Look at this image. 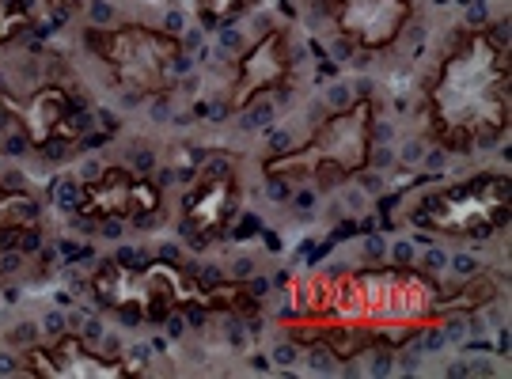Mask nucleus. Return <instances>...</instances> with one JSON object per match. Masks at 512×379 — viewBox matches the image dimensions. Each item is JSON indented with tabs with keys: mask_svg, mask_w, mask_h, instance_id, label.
<instances>
[{
	"mask_svg": "<svg viewBox=\"0 0 512 379\" xmlns=\"http://www.w3.org/2000/svg\"><path fill=\"white\" fill-rule=\"evenodd\" d=\"M425 118L444 148L490 145L512 122L509 46L490 31H459L425 88Z\"/></svg>",
	"mask_w": 512,
	"mask_h": 379,
	"instance_id": "obj_1",
	"label": "nucleus"
},
{
	"mask_svg": "<svg viewBox=\"0 0 512 379\" xmlns=\"http://www.w3.org/2000/svg\"><path fill=\"white\" fill-rule=\"evenodd\" d=\"M433 311L437 292L414 273H357L327 285L323 323H296L315 330H289L296 338H319L338 357H349L368 345H395L418 334L433 319Z\"/></svg>",
	"mask_w": 512,
	"mask_h": 379,
	"instance_id": "obj_2",
	"label": "nucleus"
},
{
	"mask_svg": "<svg viewBox=\"0 0 512 379\" xmlns=\"http://www.w3.org/2000/svg\"><path fill=\"white\" fill-rule=\"evenodd\" d=\"M372 133H376V103L353 99L349 107L330 114L323 126L311 133L296 152H281L266 160V175L274 179H315L342 182L349 175H361L372 160Z\"/></svg>",
	"mask_w": 512,
	"mask_h": 379,
	"instance_id": "obj_3",
	"label": "nucleus"
},
{
	"mask_svg": "<svg viewBox=\"0 0 512 379\" xmlns=\"http://www.w3.org/2000/svg\"><path fill=\"white\" fill-rule=\"evenodd\" d=\"M84 42L88 54L114 76V84L133 95H164L183 73V42L145 23L88 27Z\"/></svg>",
	"mask_w": 512,
	"mask_h": 379,
	"instance_id": "obj_4",
	"label": "nucleus"
},
{
	"mask_svg": "<svg viewBox=\"0 0 512 379\" xmlns=\"http://www.w3.org/2000/svg\"><path fill=\"white\" fill-rule=\"evenodd\" d=\"M92 292L110 311H122V315L145 319V323H160L171 311L205 304V292L198 289V281L186 277L171 262H148V266L107 262L95 270Z\"/></svg>",
	"mask_w": 512,
	"mask_h": 379,
	"instance_id": "obj_5",
	"label": "nucleus"
},
{
	"mask_svg": "<svg viewBox=\"0 0 512 379\" xmlns=\"http://www.w3.org/2000/svg\"><path fill=\"white\" fill-rule=\"evenodd\" d=\"M414 220L429 232L456 235V239H482L509 220V179L482 175L475 182L452 186V190L425 201Z\"/></svg>",
	"mask_w": 512,
	"mask_h": 379,
	"instance_id": "obj_6",
	"label": "nucleus"
},
{
	"mask_svg": "<svg viewBox=\"0 0 512 379\" xmlns=\"http://www.w3.org/2000/svg\"><path fill=\"white\" fill-rule=\"evenodd\" d=\"M0 107L12 114L23 141L31 148H46L54 141H76L84 129V107L65 84H38L27 95L0 91Z\"/></svg>",
	"mask_w": 512,
	"mask_h": 379,
	"instance_id": "obj_7",
	"label": "nucleus"
},
{
	"mask_svg": "<svg viewBox=\"0 0 512 379\" xmlns=\"http://www.w3.org/2000/svg\"><path fill=\"white\" fill-rule=\"evenodd\" d=\"M156 209H160L156 182L129 171V167L99 171L76 194V213L88 220H145Z\"/></svg>",
	"mask_w": 512,
	"mask_h": 379,
	"instance_id": "obj_8",
	"label": "nucleus"
},
{
	"mask_svg": "<svg viewBox=\"0 0 512 379\" xmlns=\"http://www.w3.org/2000/svg\"><path fill=\"white\" fill-rule=\"evenodd\" d=\"M330 19L349 46L380 54L391 50L414 19L410 0H330Z\"/></svg>",
	"mask_w": 512,
	"mask_h": 379,
	"instance_id": "obj_9",
	"label": "nucleus"
},
{
	"mask_svg": "<svg viewBox=\"0 0 512 379\" xmlns=\"http://www.w3.org/2000/svg\"><path fill=\"white\" fill-rule=\"evenodd\" d=\"M289 84H293V42L281 27H274L236 61L232 110H247L255 99L270 91H285Z\"/></svg>",
	"mask_w": 512,
	"mask_h": 379,
	"instance_id": "obj_10",
	"label": "nucleus"
},
{
	"mask_svg": "<svg viewBox=\"0 0 512 379\" xmlns=\"http://www.w3.org/2000/svg\"><path fill=\"white\" fill-rule=\"evenodd\" d=\"M23 372L38 379H118V376H137L141 364L118 361V357H99L80 338L61 334L57 342L27 349Z\"/></svg>",
	"mask_w": 512,
	"mask_h": 379,
	"instance_id": "obj_11",
	"label": "nucleus"
},
{
	"mask_svg": "<svg viewBox=\"0 0 512 379\" xmlns=\"http://www.w3.org/2000/svg\"><path fill=\"white\" fill-rule=\"evenodd\" d=\"M239 175L236 171H213L205 179L194 182V190L183 201V232L194 243H213L232 228L239 213Z\"/></svg>",
	"mask_w": 512,
	"mask_h": 379,
	"instance_id": "obj_12",
	"label": "nucleus"
},
{
	"mask_svg": "<svg viewBox=\"0 0 512 379\" xmlns=\"http://www.w3.org/2000/svg\"><path fill=\"white\" fill-rule=\"evenodd\" d=\"M38 220V205L19 190H8L0 182V232H19Z\"/></svg>",
	"mask_w": 512,
	"mask_h": 379,
	"instance_id": "obj_13",
	"label": "nucleus"
},
{
	"mask_svg": "<svg viewBox=\"0 0 512 379\" xmlns=\"http://www.w3.org/2000/svg\"><path fill=\"white\" fill-rule=\"evenodd\" d=\"M31 8H27V0H0V46H8V42H16L23 31H31Z\"/></svg>",
	"mask_w": 512,
	"mask_h": 379,
	"instance_id": "obj_14",
	"label": "nucleus"
},
{
	"mask_svg": "<svg viewBox=\"0 0 512 379\" xmlns=\"http://www.w3.org/2000/svg\"><path fill=\"white\" fill-rule=\"evenodd\" d=\"M258 0H194L198 19L205 27H224L228 19H239L243 12H251Z\"/></svg>",
	"mask_w": 512,
	"mask_h": 379,
	"instance_id": "obj_15",
	"label": "nucleus"
},
{
	"mask_svg": "<svg viewBox=\"0 0 512 379\" xmlns=\"http://www.w3.org/2000/svg\"><path fill=\"white\" fill-rule=\"evenodd\" d=\"M80 4H84V0H50V8H57V12H73Z\"/></svg>",
	"mask_w": 512,
	"mask_h": 379,
	"instance_id": "obj_16",
	"label": "nucleus"
}]
</instances>
